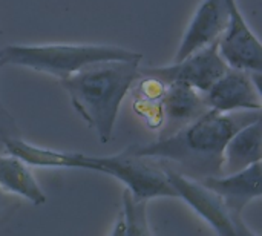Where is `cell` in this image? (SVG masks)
Wrapping results in <instances>:
<instances>
[{"mask_svg":"<svg viewBox=\"0 0 262 236\" xmlns=\"http://www.w3.org/2000/svg\"><path fill=\"white\" fill-rule=\"evenodd\" d=\"M229 69L218 51V38L167 66H140V74L154 75L164 83H184L206 92Z\"/></svg>","mask_w":262,"mask_h":236,"instance_id":"obj_5","label":"cell"},{"mask_svg":"<svg viewBox=\"0 0 262 236\" xmlns=\"http://www.w3.org/2000/svg\"><path fill=\"white\" fill-rule=\"evenodd\" d=\"M147 201L137 200L129 189L123 192V207L118 213V218L114 224L111 235H132L149 236L154 235V230L149 224L146 213Z\"/></svg>","mask_w":262,"mask_h":236,"instance_id":"obj_15","label":"cell"},{"mask_svg":"<svg viewBox=\"0 0 262 236\" xmlns=\"http://www.w3.org/2000/svg\"><path fill=\"white\" fill-rule=\"evenodd\" d=\"M235 0H201L181 38L175 61L216 40L224 31Z\"/></svg>","mask_w":262,"mask_h":236,"instance_id":"obj_10","label":"cell"},{"mask_svg":"<svg viewBox=\"0 0 262 236\" xmlns=\"http://www.w3.org/2000/svg\"><path fill=\"white\" fill-rule=\"evenodd\" d=\"M261 140V118L238 129L224 147L221 174L238 172L253 163H259L262 158Z\"/></svg>","mask_w":262,"mask_h":236,"instance_id":"obj_12","label":"cell"},{"mask_svg":"<svg viewBox=\"0 0 262 236\" xmlns=\"http://www.w3.org/2000/svg\"><path fill=\"white\" fill-rule=\"evenodd\" d=\"M140 77V61L109 60L89 65L61 78L71 104L94 129L101 144L111 141L120 106L132 83Z\"/></svg>","mask_w":262,"mask_h":236,"instance_id":"obj_3","label":"cell"},{"mask_svg":"<svg viewBox=\"0 0 262 236\" xmlns=\"http://www.w3.org/2000/svg\"><path fill=\"white\" fill-rule=\"evenodd\" d=\"M18 198L12 194H8L0 187V224L6 223L9 217L18 209Z\"/></svg>","mask_w":262,"mask_h":236,"instance_id":"obj_17","label":"cell"},{"mask_svg":"<svg viewBox=\"0 0 262 236\" xmlns=\"http://www.w3.org/2000/svg\"><path fill=\"white\" fill-rule=\"evenodd\" d=\"M200 181L221 198L232 220L244 236H256L246 226L243 212L252 201L261 198V161L238 172L207 177Z\"/></svg>","mask_w":262,"mask_h":236,"instance_id":"obj_7","label":"cell"},{"mask_svg":"<svg viewBox=\"0 0 262 236\" xmlns=\"http://www.w3.org/2000/svg\"><path fill=\"white\" fill-rule=\"evenodd\" d=\"M166 88L167 83L163 80L154 75L140 74V77L132 83L129 89L134 112L150 131H160L163 126V97Z\"/></svg>","mask_w":262,"mask_h":236,"instance_id":"obj_13","label":"cell"},{"mask_svg":"<svg viewBox=\"0 0 262 236\" xmlns=\"http://www.w3.org/2000/svg\"><path fill=\"white\" fill-rule=\"evenodd\" d=\"M209 111L201 92L184 83H169L163 97L164 121L158 138H166Z\"/></svg>","mask_w":262,"mask_h":236,"instance_id":"obj_11","label":"cell"},{"mask_svg":"<svg viewBox=\"0 0 262 236\" xmlns=\"http://www.w3.org/2000/svg\"><path fill=\"white\" fill-rule=\"evenodd\" d=\"M157 163V161H155ZM161 164V163H158ZM170 187L175 192V198L183 200L196 215H200L218 235L244 236L241 229L232 220L227 207L221 198L206 187L200 180L184 175L183 172L161 164Z\"/></svg>","mask_w":262,"mask_h":236,"instance_id":"obj_6","label":"cell"},{"mask_svg":"<svg viewBox=\"0 0 262 236\" xmlns=\"http://www.w3.org/2000/svg\"><path fill=\"white\" fill-rule=\"evenodd\" d=\"M15 137H20L17 124H15L14 118L0 106V152L5 151L6 141H9L11 138H15Z\"/></svg>","mask_w":262,"mask_h":236,"instance_id":"obj_16","label":"cell"},{"mask_svg":"<svg viewBox=\"0 0 262 236\" xmlns=\"http://www.w3.org/2000/svg\"><path fill=\"white\" fill-rule=\"evenodd\" d=\"M3 152L17 155L28 166L86 169L107 174L120 180L137 200L149 201L160 197L175 198V192L170 187L161 164L147 158L129 155L126 151L112 157H97L81 152L46 149L15 137L6 141Z\"/></svg>","mask_w":262,"mask_h":236,"instance_id":"obj_2","label":"cell"},{"mask_svg":"<svg viewBox=\"0 0 262 236\" xmlns=\"http://www.w3.org/2000/svg\"><path fill=\"white\" fill-rule=\"evenodd\" d=\"M261 118V111L206 114L166 138L126 149L129 155L167 164L187 177L203 180L221 175L223 154L230 137L243 126Z\"/></svg>","mask_w":262,"mask_h":236,"instance_id":"obj_1","label":"cell"},{"mask_svg":"<svg viewBox=\"0 0 262 236\" xmlns=\"http://www.w3.org/2000/svg\"><path fill=\"white\" fill-rule=\"evenodd\" d=\"M140 52L115 45H8L0 49V66H20L66 78L80 69L109 60L141 61Z\"/></svg>","mask_w":262,"mask_h":236,"instance_id":"obj_4","label":"cell"},{"mask_svg":"<svg viewBox=\"0 0 262 236\" xmlns=\"http://www.w3.org/2000/svg\"><path fill=\"white\" fill-rule=\"evenodd\" d=\"M261 72H247L229 68L206 92L203 100L209 109L216 112L261 111L259 92Z\"/></svg>","mask_w":262,"mask_h":236,"instance_id":"obj_8","label":"cell"},{"mask_svg":"<svg viewBox=\"0 0 262 236\" xmlns=\"http://www.w3.org/2000/svg\"><path fill=\"white\" fill-rule=\"evenodd\" d=\"M0 187L34 206L46 203V195L37 183L29 166L17 155L0 152Z\"/></svg>","mask_w":262,"mask_h":236,"instance_id":"obj_14","label":"cell"},{"mask_svg":"<svg viewBox=\"0 0 262 236\" xmlns=\"http://www.w3.org/2000/svg\"><path fill=\"white\" fill-rule=\"evenodd\" d=\"M218 51L229 68L247 72L262 71L261 41L246 22L236 0L230 8L227 25L218 37Z\"/></svg>","mask_w":262,"mask_h":236,"instance_id":"obj_9","label":"cell"}]
</instances>
